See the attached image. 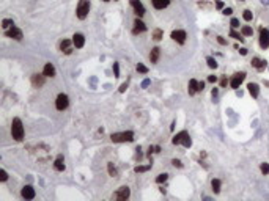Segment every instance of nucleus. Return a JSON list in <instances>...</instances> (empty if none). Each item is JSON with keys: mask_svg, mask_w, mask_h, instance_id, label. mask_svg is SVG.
Here are the masks:
<instances>
[{"mask_svg": "<svg viewBox=\"0 0 269 201\" xmlns=\"http://www.w3.org/2000/svg\"><path fill=\"white\" fill-rule=\"evenodd\" d=\"M167 178H169V174H167V173H161V174L156 178V182H158V184H162V182H165V181H167Z\"/></svg>", "mask_w": 269, "mask_h": 201, "instance_id": "nucleus-31", "label": "nucleus"}, {"mask_svg": "<svg viewBox=\"0 0 269 201\" xmlns=\"http://www.w3.org/2000/svg\"><path fill=\"white\" fill-rule=\"evenodd\" d=\"M5 36L7 38H11V39H16V41H21L22 39V30H19L18 27H11L8 30H5Z\"/></svg>", "mask_w": 269, "mask_h": 201, "instance_id": "nucleus-7", "label": "nucleus"}, {"mask_svg": "<svg viewBox=\"0 0 269 201\" xmlns=\"http://www.w3.org/2000/svg\"><path fill=\"white\" fill-rule=\"evenodd\" d=\"M260 47L267 49L269 47V30L267 28H260Z\"/></svg>", "mask_w": 269, "mask_h": 201, "instance_id": "nucleus-9", "label": "nucleus"}, {"mask_svg": "<svg viewBox=\"0 0 269 201\" xmlns=\"http://www.w3.org/2000/svg\"><path fill=\"white\" fill-rule=\"evenodd\" d=\"M148 85H150V80H148V79H147V80H143V82H142V86H143V88H147V86H148Z\"/></svg>", "mask_w": 269, "mask_h": 201, "instance_id": "nucleus-47", "label": "nucleus"}, {"mask_svg": "<svg viewBox=\"0 0 269 201\" xmlns=\"http://www.w3.org/2000/svg\"><path fill=\"white\" fill-rule=\"evenodd\" d=\"M129 195H131V190H129V187L127 185H123V187H120L113 195H112V198L113 199H120V201H124V199H127L129 198Z\"/></svg>", "mask_w": 269, "mask_h": 201, "instance_id": "nucleus-5", "label": "nucleus"}, {"mask_svg": "<svg viewBox=\"0 0 269 201\" xmlns=\"http://www.w3.org/2000/svg\"><path fill=\"white\" fill-rule=\"evenodd\" d=\"M73 46H74V43H71L69 39H63L62 44H60V49H62V52L65 55H69L73 52Z\"/></svg>", "mask_w": 269, "mask_h": 201, "instance_id": "nucleus-16", "label": "nucleus"}, {"mask_svg": "<svg viewBox=\"0 0 269 201\" xmlns=\"http://www.w3.org/2000/svg\"><path fill=\"white\" fill-rule=\"evenodd\" d=\"M244 79H245V72H236V74L231 77V80H230L231 88H233V90H238V88L241 86V83L244 82Z\"/></svg>", "mask_w": 269, "mask_h": 201, "instance_id": "nucleus-8", "label": "nucleus"}, {"mask_svg": "<svg viewBox=\"0 0 269 201\" xmlns=\"http://www.w3.org/2000/svg\"><path fill=\"white\" fill-rule=\"evenodd\" d=\"M206 63H208V66H209L211 69H216V68H217V61H216L213 57H208V58H206Z\"/></svg>", "mask_w": 269, "mask_h": 201, "instance_id": "nucleus-30", "label": "nucleus"}, {"mask_svg": "<svg viewBox=\"0 0 269 201\" xmlns=\"http://www.w3.org/2000/svg\"><path fill=\"white\" fill-rule=\"evenodd\" d=\"M151 2H153V7H154L156 10H164V8L169 7L170 0H151Z\"/></svg>", "mask_w": 269, "mask_h": 201, "instance_id": "nucleus-17", "label": "nucleus"}, {"mask_svg": "<svg viewBox=\"0 0 269 201\" xmlns=\"http://www.w3.org/2000/svg\"><path fill=\"white\" fill-rule=\"evenodd\" d=\"M172 163H173L175 167H178V168H181V167H183V163H181L178 159H173V160H172Z\"/></svg>", "mask_w": 269, "mask_h": 201, "instance_id": "nucleus-42", "label": "nucleus"}, {"mask_svg": "<svg viewBox=\"0 0 269 201\" xmlns=\"http://www.w3.org/2000/svg\"><path fill=\"white\" fill-rule=\"evenodd\" d=\"M205 88V82H198V91H203Z\"/></svg>", "mask_w": 269, "mask_h": 201, "instance_id": "nucleus-46", "label": "nucleus"}, {"mask_svg": "<svg viewBox=\"0 0 269 201\" xmlns=\"http://www.w3.org/2000/svg\"><path fill=\"white\" fill-rule=\"evenodd\" d=\"M54 168L57 171H63L65 170V159H63V156H57V159L54 162Z\"/></svg>", "mask_w": 269, "mask_h": 201, "instance_id": "nucleus-18", "label": "nucleus"}, {"mask_svg": "<svg viewBox=\"0 0 269 201\" xmlns=\"http://www.w3.org/2000/svg\"><path fill=\"white\" fill-rule=\"evenodd\" d=\"M216 8L222 10V8H223V2H220V0H217V2H216Z\"/></svg>", "mask_w": 269, "mask_h": 201, "instance_id": "nucleus-44", "label": "nucleus"}, {"mask_svg": "<svg viewBox=\"0 0 269 201\" xmlns=\"http://www.w3.org/2000/svg\"><path fill=\"white\" fill-rule=\"evenodd\" d=\"M150 168H151V163H148V165H137L136 168H134V171H136V173H145Z\"/></svg>", "mask_w": 269, "mask_h": 201, "instance_id": "nucleus-24", "label": "nucleus"}, {"mask_svg": "<svg viewBox=\"0 0 269 201\" xmlns=\"http://www.w3.org/2000/svg\"><path fill=\"white\" fill-rule=\"evenodd\" d=\"M247 88H249V93L252 94V97H258V94H260V86H258L256 83H249Z\"/></svg>", "mask_w": 269, "mask_h": 201, "instance_id": "nucleus-22", "label": "nucleus"}, {"mask_svg": "<svg viewBox=\"0 0 269 201\" xmlns=\"http://www.w3.org/2000/svg\"><path fill=\"white\" fill-rule=\"evenodd\" d=\"M113 72H115V77L120 75V66H118V63H113Z\"/></svg>", "mask_w": 269, "mask_h": 201, "instance_id": "nucleus-38", "label": "nucleus"}, {"mask_svg": "<svg viewBox=\"0 0 269 201\" xmlns=\"http://www.w3.org/2000/svg\"><path fill=\"white\" fill-rule=\"evenodd\" d=\"M172 38H173V41H176L178 44H184L187 35H186L184 30H173V32H172Z\"/></svg>", "mask_w": 269, "mask_h": 201, "instance_id": "nucleus-10", "label": "nucleus"}, {"mask_svg": "<svg viewBox=\"0 0 269 201\" xmlns=\"http://www.w3.org/2000/svg\"><path fill=\"white\" fill-rule=\"evenodd\" d=\"M172 143L173 145H183L184 148H191L192 146V140H191V137H189V134L186 131H181L180 134H176L172 138Z\"/></svg>", "mask_w": 269, "mask_h": 201, "instance_id": "nucleus-2", "label": "nucleus"}, {"mask_svg": "<svg viewBox=\"0 0 269 201\" xmlns=\"http://www.w3.org/2000/svg\"><path fill=\"white\" fill-rule=\"evenodd\" d=\"M241 2H242V0H241Z\"/></svg>", "mask_w": 269, "mask_h": 201, "instance_id": "nucleus-52", "label": "nucleus"}, {"mask_svg": "<svg viewBox=\"0 0 269 201\" xmlns=\"http://www.w3.org/2000/svg\"><path fill=\"white\" fill-rule=\"evenodd\" d=\"M211 187H213V192L214 193H219L220 192V181L219 179H213L211 181Z\"/></svg>", "mask_w": 269, "mask_h": 201, "instance_id": "nucleus-25", "label": "nucleus"}, {"mask_svg": "<svg viewBox=\"0 0 269 201\" xmlns=\"http://www.w3.org/2000/svg\"><path fill=\"white\" fill-rule=\"evenodd\" d=\"M230 24H231V27H233V28H238V27H239V21H238L236 18H233Z\"/></svg>", "mask_w": 269, "mask_h": 201, "instance_id": "nucleus-37", "label": "nucleus"}, {"mask_svg": "<svg viewBox=\"0 0 269 201\" xmlns=\"http://www.w3.org/2000/svg\"><path fill=\"white\" fill-rule=\"evenodd\" d=\"M8 179V173L5 171V170H0V181H2V182H5Z\"/></svg>", "mask_w": 269, "mask_h": 201, "instance_id": "nucleus-36", "label": "nucleus"}, {"mask_svg": "<svg viewBox=\"0 0 269 201\" xmlns=\"http://www.w3.org/2000/svg\"><path fill=\"white\" fill-rule=\"evenodd\" d=\"M252 66L256 68L258 71H263V69L266 68V61H264V60H260V58H253V60H252Z\"/></svg>", "mask_w": 269, "mask_h": 201, "instance_id": "nucleus-20", "label": "nucleus"}, {"mask_svg": "<svg viewBox=\"0 0 269 201\" xmlns=\"http://www.w3.org/2000/svg\"><path fill=\"white\" fill-rule=\"evenodd\" d=\"M261 3L263 5H269V0H261Z\"/></svg>", "mask_w": 269, "mask_h": 201, "instance_id": "nucleus-50", "label": "nucleus"}, {"mask_svg": "<svg viewBox=\"0 0 269 201\" xmlns=\"http://www.w3.org/2000/svg\"><path fill=\"white\" fill-rule=\"evenodd\" d=\"M217 43H219L220 46H227V41H225L222 36H217Z\"/></svg>", "mask_w": 269, "mask_h": 201, "instance_id": "nucleus-41", "label": "nucleus"}, {"mask_svg": "<svg viewBox=\"0 0 269 201\" xmlns=\"http://www.w3.org/2000/svg\"><path fill=\"white\" fill-rule=\"evenodd\" d=\"M11 135L16 142L24 140V126H22V121L19 118H14L11 123Z\"/></svg>", "mask_w": 269, "mask_h": 201, "instance_id": "nucleus-1", "label": "nucleus"}, {"mask_svg": "<svg viewBox=\"0 0 269 201\" xmlns=\"http://www.w3.org/2000/svg\"><path fill=\"white\" fill-rule=\"evenodd\" d=\"M104 2H110V0H104Z\"/></svg>", "mask_w": 269, "mask_h": 201, "instance_id": "nucleus-51", "label": "nucleus"}, {"mask_svg": "<svg viewBox=\"0 0 269 201\" xmlns=\"http://www.w3.org/2000/svg\"><path fill=\"white\" fill-rule=\"evenodd\" d=\"M126 88H127V83H123V85L120 86V93H124V91H126Z\"/></svg>", "mask_w": 269, "mask_h": 201, "instance_id": "nucleus-45", "label": "nucleus"}, {"mask_svg": "<svg viewBox=\"0 0 269 201\" xmlns=\"http://www.w3.org/2000/svg\"><path fill=\"white\" fill-rule=\"evenodd\" d=\"M137 71H139V72H142V74H147V72H148V68H147L145 64L139 63V64H137Z\"/></svg>", "mask_w": 269, "mask_h": 201, "instance_id": "nucleus-34", "label": "nucleus"}, {"mask_svg": "<svg viewBox=\"0 0 269 201\" xmlns=\"http://www.w3.org/2000/svg\"><path fill=\"white\" fill-rule=\"evenodd\" d=\"M21 195H22V198H25V199H33V198H35V188H33L32 185H25V187L21 190Z\"/></svg>", "mask_w": 269, "mask_h": 201, "instance_id": "nucleus-15", "label": "nucleus"}, {"mask_svg": "<svg viewBox=\"0 0 269 201\" xmlns=\"http://www.w3.org/2000/svg\"><path fill=\"white\" fill-rule=\"evenodd\" d=\"M222 13H223L225 16H230V14L233 13V10H231V8H223V10H222Z\"/></svg>", "mask_w": 269, "mask_h": 201, "instance_id": "nucleus-40", "label": "nucleus"}, {"mask_svg": "<svg viewBox=\"0 0 269 201\" xmlns=\"http://www.w3.org/2000/svg\"><path fill=\"white\" fill-rule=\"evenodd\" d=\"M208 82H211V83H216V82H217V77H216V75H209V77H208Z\"/></svg>", "mask_w": 269, "mask_h": 201, "instance_id": "nucleus-43", "label": "nucleus"}, {"mask_svg": "<svg viewBox=\"0 0 269 201\" xmlns=\"http://www.w3.org/2000/svg\"><path fill=\"white\" fill-rule=\"evenodd\" d=\"M131 5H132L134 11H136L137 18H142V16L145 14V7L142 5V2H140V0H131Z\"/></svg>", "mask_w": 269, "mask_h": 201, "instance_id": "nucleus-11", "label": "nucleus"}, {"mask_svg": "<svg viewBox=\"0 0 269 201\" xmlns=\"http://www.w3.org/2000/svg\"><path fill=\"white\" fill-rule=\"evenodd\" d=\"M73 43H74V47H76V49H82L83 44H85V36H83L82 33H74Z\"/></svg>", "mask_w": 269, "mask_h": 201, "instance_id": "nucleus-14", "label": "nucleus"}, {"mask_svg": "<svg viewBox=\"0 0 269 201\" xmlns=\"http://www.w3.org/2000/svg\"><path fill=\"white\" fill-rule=\"evenodd\" d=\"M44 80H46V75L44 74H33L32 75V85L35 88H41L44 85Z\"/></svg>", "mask_w": 269, "mask_h": 201, "instance_id": "nucleus-12", "label": "nucleus"}, {"mask_svg": "<svg viewBox=\"0 0 269 201\" xmlns=\"http://www.w3.org/2000/svg\"><path fill=\"white\" fill-rule=\"evenodd\" d=\"M242 18H244V21H252V18H253V13L250 11V10H244L242 11Z\"/></svg>", "mask_w": 269, "mask_h": 201, "instance_id": "nucleus-29", "label": "nucleus"}, {"mask_svg": "<svg viewBox=\"0 0 269 201\" xmlns=\"http://www.w3.org/2000/svg\"><path fill=\"white\" fill-rule=\"evenodd\" d=\"M230 36H231V38H234V39H239V41H241V43H242V41H244V38H242V36H241V35H239V33H236V32H234V30H231V32H230Z\"/></svg>", "mask_w": 269, "mask_h": 201, "instance_id": "nucleus-33", "label": "nucleus"}, {"mask_svg": "<svg viewBox=\"0 0 269 201\" xmlns=\"http://www.w3.org/2000/svg\"><path fill=\"white\" fill-rule=\"evenodd\" d=\"M76 13H77L79 19H85L88 16V13H90V2H88V0H80L79 5H77V11Z\"/></svg>", "mask_w": 269, "mask_h": 201, "instance_id": "nucleus-4", "label": "nucleus"}, {"mask_svg": "<svg viewBox=\"0 0 269 201\" xmlns=\"http://www.w3.org/2000/svg\"><path fill=\"white\" fill-rule=\"evenodd\" d=\"M198 91V82L195 80V79H191L189 80V94L192 96V94H195Z\"/></svg>", "mask_w": 269, "mask_h": 201, "instance_id": "nucleus-23", "label": "nucleus"}, {"mask_svg": "<svg viewBox=\"0 0 269 201\" xmlns=\"http://www.w3.org/2000/svg\"><path fill=\"white\" fill-rule=\"evenodd\" d=\"M14 25V22H13V19H3L2 21V27L5 28V30H8V28H11Z\"/></svg>", "mask_w": 269, "mask_h": 201, "instance_id": "nucleus-27", "label": "nucleus"}, {"mask_svg": "<svg viewBox=\"0 0 269 201\" xmlns=\"http://www.w3.org/2000/svg\"><path fill=\"white\" fill-rule=\"evenodd\" d=\"M162 36H164V32H162L161 28H156V30L153 32V39H154V41H161Z\"/></svg>", "mask_w": 269, "mask_h": 201, "instance_id": "nucleus-26", "label": "nucleus"}, {"mask_svg": "<svg viewBox=\"0 0 269 201\" xmlns=\"http://www.w3.org/2000/svg\"><path fill=\"white\" fill-rule=\"evenodd\" d=\"M110 140L113 143H124V142H132L134 140V132L127 131V132H116L110 135Z\"/></svg>", "mask_w": 269, "mask_h": 201, "instance_id": "nucleus-3", "label": "nucleus"}, {"mask_svg": "<svg viewBox=\"0 0 269 201\" xmlns=\"http://www.w3.org/2000/svg\"><path fill=\"white\" fill-rule=\"evenodd\" d=\"M217 93H219V91H217V88H214V90L211 91V94H213V97H216V96H217Z\"/></svg>", "mask_w": 269, "mask_h": 201, "instance_id": "nucleus-48", "label": "nucleus"}, {"mask_svg": "<svg viewBox=\"0 0 269 201\" xmlns=\"http://www.w3.org/2000/svg\"><path fill=\"white\" fill-rule=\"evenodd\" d=\"M228 83H230V82H228V79H227V77H222V80H220V86H222V88H225Z\"/></svg>", "mask_w": 269, "mask_h": 201, "instance_id": "nucleus-39", "label": "nucleus"}, {"mask_svg": "<svg viewBox=\"0 0 269 201\" xmlns=\"http://www.w3.org/2000/svg\"><path fill=\"white\" fill-rule=\"evenodd\" d=\"M239 54H241V55H245V54H247V49H239Z\"/></svg>", "mask_w": 269, "mask_h": 201, "instance_id": "nucleus-49", "label": "nucleus"}, {"mask_svg": "<svg viewBox=\"0 0 269 201\" xmlns=\"http://www.w3.org/2000/svg\"><path fill=\"white\" fill-rule=\"evenodd\" d=\"M241 33H242L244 36H252L253 30H252V27H249V25H244V27L241 28Z\"/></svg>", "mask_w": 269, "mask_h": 201, "instance_id": "nucleus-28", "label": "nucleus"}, {"mask_svg": "<svg viewBox=\"0 0 269 201\" xmlns=\"http://www.w3.org/2000/svg\"><path fill=\"white\" fill-rule=\"evenodd\" d=\"M147 30V25L140 21V18H137L136 21H134V28H132V33L134 35H139V33H143Z\"/></svg>", "mask_w": 269, "mask_h": 201, "instance_id": "nucleus-13", "label": "nucleus"}, {"mask_svg": "<svg viewBox=\"0 0 269 201\" xmlns=\"http://www.w3.org/2000/svg\"><path fill=\"white\" fill-rule=\"evenodd\" d=\"M69 106V97L66 96V94H58L57 96V100H55V107H57V110H65L66 107Z\"/></svg>", "mask_w": 269, "mask_h": 201, "instance_id": "nucleus-6", "label": "nucleus"}, {"mask_svg": "<svg viewBox=\"0 0 269 201\" xmlns=\"http://www.w3.org/2000/svg\"><path fill=\"white\" fill-rule=\"evenodd\" d=\"M260 170H261L263 174H269V163H266V162L261 163V165H260Z\"/></svg>", "mask_w": 269, "mask_h": 201, "instance_id": "nucleus-32", "label": "nucleus"}, {"mask_svg": "<svg viewBox=\"0 0 269 201\" xmlns=\"http://www.w3.org/2000/svg\"><path fill=\"white\" fill-rule=\"evenodd\" d=\"M107 168H109V174L110 176H116V168L112 163H107Z\"/></svg>", "mask_w": 269, "mask_h": 201, "instance_id": "nucleus-35", "label": "nucleus"}, {"mask_svg": "<svg viewBox=\"0 0 269 201\" xmlns=\"http://www.w3.org/2000/svg\"><path fill=\"white\" fill-rule=\"evenodd\" d=\"M159 55H161V49H159V47H153V49H151V54H150V60H151V63H158Z\"/></svg>", "mask_w": 269, "mask_h": 201, "instance_id": "nucleus-19", "label": "nucleus"}, {"mask_svg": "<svg viewBox=\"0 0 269 201\" xmlns=\"http://www.w3.org/2000/svg\"><path fill=\"white\" fill-rule=\"evenodd\" d=\"M43 74H44L46 77H54V75H55V68H54L51 63H47V64L44 66V69H43Z\"/></svg>", "mask_w": 269, "mask_h": 201, "instance_id": "nucleus-21", "label": "nucleus"}]
</instances>
